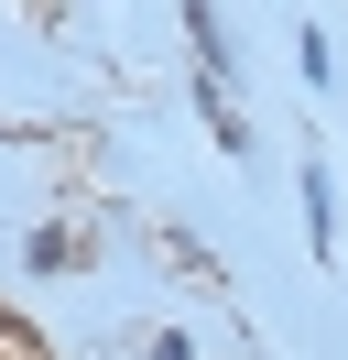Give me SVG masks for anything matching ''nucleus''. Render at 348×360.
<instances>
[{"label": "nucleus", "instance_id": "f257e3e1", "mask_svg": "<svg viewBox=\"0 0 348 360\" xmlns=\"http://www.w3.org/2000/svg\"><path fill=\"white\" fill-rule=\"evenodd\" d=\"M304 240L337 251V186H326V164H304Z\"/></svg>", "mask_w": 348, "mask_h": 360}, {"label": "nucleus", "instance_id": "f03ea898", "mask_svg": "<svg viewBox=\"0 0 348 360\" xmlns=\"http://www.w3.org/2000/svg\"><path fill=\"white\" fill-rule=\"evenodd\" d=\"M76 262H87L76 229H44V240H33V273H76Z\"/></svg>", "mask_w": 348, "mask_h": 360}, {"label": "nucleus", "instance_id": "7ed1b4c3", "mask_svg": "<svg viewBox=\"0 0 348 360\" xmlns=\"http://www.w3.org/2000/svg\"><path fill=\"white\" fill-rule=\"evenodd\" d=\"M152 360H196V349H185V338H152Z\"/></svg>", "mask_w": 348, "mask_h": 360}]
</instances>
